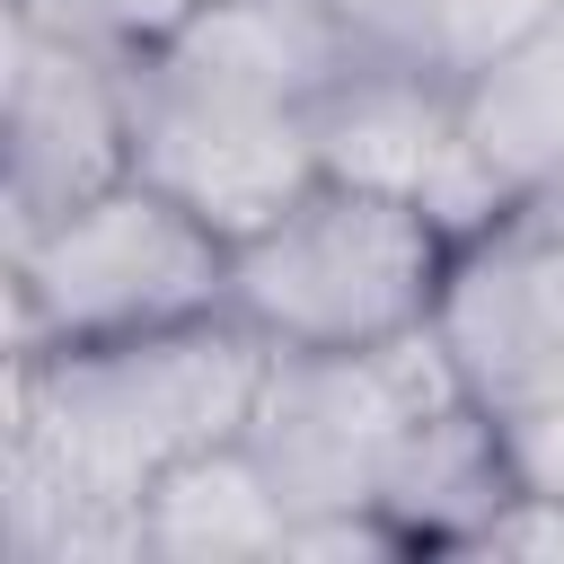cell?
Masks as SVG:
<instances>
[{
    "label": "cell",
    "instance_id": "obj_5",
    "mask_svg": "<svg viewBox=\"0 0 564 564\" xmlns=\"http://www.w3.org/2000/svg\"><path fill=\"white\" fill-rule=\"evenodd\" d=\"M308 141H317V176L397 194V203L432 212L449 238H476L520 203L494 176V159L476 150L458 79H441L423 62H352L308 106Z\"/></svg>",
    "mask_w": 564,
    "mask_h": 564
},
{
    "label": "cell",
    "instance_id": "obj_1",
    "mask_svg": "<svg viewBox=\"0 0 564 564\" xmlns=\"http://www.w3.org/2000/svg\"><path fill=\"white\" fill-rule=\"evenodd\" d=\"M273 344L238 317H185L97 344L9 352V458L0 511L18 564L141 555V502L167 467L247 441Z\"/></svg>",
    "mask_w": 564,
    "mask_h": 564
},
{
    "label": "cell",
    "instance_id": "obj_12",
    "mask_svg": "<svg viewBox=\"0 0 564 564\" xmlns=\"http://www.w3.org/2000/svg\"><path fill=\"white\" fill-rule=\"evenodd\" d=\"M9 9H26L35 26L79 35V44L115 53V62H141L150 44H167V35L185 26V9H194V0H9Z\"/></svg>",
    "mask_w": 564,
    "mask_h": 564
},
{
    "label": "cell",
    "instance_id": "obj_8",
    "mask_svg": "<svg viewBox=\"0 0 564 564\" xmlns=\"http://www.w3.org/2000/svg\"><path fill=\"white\" fill-rule=\"evenodd\" d=\"M141 62L238 88V97H273V106H317L361 44L344 35V18L326 0H194L185 26L167 44H150Z\"/></svg>",
    "mask_w": 564,
    "mask_h": 564
},
{
    "label": "cell",
    "instance_id": "obj_13",
    "mask_svg": "<svg viewBox=\"0 0 564 564\" xmlns=\"http://www.w3.org/2000/svg\"><path fill=\"white\" fill-rule=\"evenodd\" d=\"M467 555H529V564H564V494L520 485V494L485 520V538H476Z\"/></svg>",
    "mask_w": 564,
    "mask_h": 564
},
{
    "label": "cell",
    "instance_id": "obj_4",
    "mask_svg": "<svg viewBox=\"0 0 564 564\" xmlns=\"http://www.w3.org/2000/svg\"><path fill=\"white\" fill-rule=\"evenodd\" d=\"M458 397H467V379L432 326L352 344V352H273L256 414H247V449L264 458L291 520L379 511L414 432Z\"/></svg>",
    "mask_w": 564,
    "mask_h": 564
},
{
    "label": "cell",
    "instance_id": "obj_2",
    "mask_svg": "<svg viewBox=\"0 0 564 564\" xmlns=\"http://www.w3.org/2000/svg\"><path fill=\"white\" fill-rule=\"evenodd\" d=\"M458 238L370 185L317 176L229 247V308L273 352H352L432 326Z\"/></svg>",
    "mask_w": 564,
    "mask_h": 564
},
{
    "label": "cell",
    "instance_id": "obj_7",
    "mask_svg": "<svg viewBox=\"0 0 564 564\" xmlns=\"http://www.w3.org/2000/svg\"><path fill=\"white\" fill-rule=\"evenodd\" d=\"M0 141H9V238L132 176V79L115 53L35 26L9 9L0 70Z\"/></svg>",
    "mask_w": 564,
    "mask_h": 564
},
{
    "label": "cell",
    "instance_id": "obj_11",
    "mask_svg": "<svg viewBox=\"0 0 564 564\" xmlns=\"http://www.w3.org/2000/svg\"><path fill=\"white\" fill-rule=\"evenodd\" d=\"M564 0H423V62L441 79H476L485 62H502L520 35H538Z\"/></svg>",
    "mask_w": 564,
    "mask_h": 564
},
{
    "label": "cell",
    "instance_id": "obj_9",
    "mask_svg": "<svg viewBox=\"0 0 564 564\" xmlns=\"http://www.w3.org/2000/svg\"><path fill=\"white\" fill-rule=\"evenodd\" d=\"M141 555L167 564H220V555H291V502L273 494L264 458L247 441H220L185 467H167L141 502Z\"/></svg>",
    "mask_w": 564,
    "mask_h": 564
},
{
    "label": "cell",
    "instance_id": "obj_3",
    "mask_svg": "<svg viewBox=\"0 0 564 564\" xmlns=\"http://www.w3.org/2000/svg\"><path fill=\"white\" fill-rule=\"evenodd\" d=\"M212 308H229V238L150 176H115L106 194L9 238V352L150 335Z\"/></svg>",
    "mask_w": 564,
    "mask_h": 564
},
{
    "label": "cell",
    "instance_id": "obj_14",
    "mask_svg": "<svg viewBox=\"0 0 564 564\" xmlns=\"http://www.w3.org/2000/svg\"><path fill=\"white\" fill-rule=\"evenodd\" d=\"M502 449H511V476H520V485L564 494V397L511 414V423H502Z\"/></svg>",
    "mask_w": 564,
    "mask_h": 564
},
{
    "label": "cell",
    "instance_id": "obj_10",
    "mask_svg": "<svg viewBox=\"0 0 564 564\" xmlns=\"http://www.w3.org/2000/svg\"><path fill=\"white\" fill-rule=\"evenodd\" d=\"M467 132L494 159L511 194H555L564 185V9L520 35L502 62H485L467 88Z\"/></svg>",
    "mask_w": 564,
    "mask_h": 564
},
{
    "label": "cell",
    "instance_id": "obj_6",
    "mask_svg": "<svg viewBox=\"0 0 564 564\" xmlns=\"http://www.w3.org/2000/svg\"><path fill=\"white\" fill-rule=\"evenodd\" d=\"M123 79H132V176L176 194L229 247L264 229L300 185H317L308 106L238 97V88H212L159 62H123Z\"/></svg>",
    "mask_w": 564,
    "mask_h": 564
}]
</instances>
